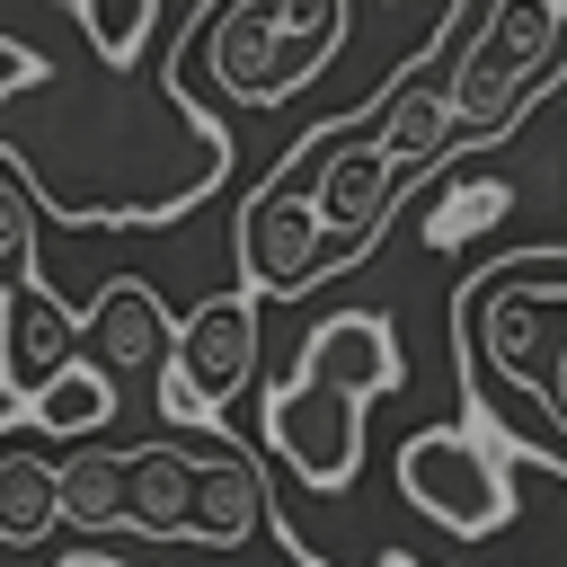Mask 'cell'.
I'll use <instances>...</instances> for the list:
<instances>
[{
  "label": "cell",
  "mask_w": 567,
  "mask_h": 567,
  "mask_svg": "<svg viewBox=\"0 0 567 567\" xmlns=\"http://www.w3.org/2000/svg\"><path fill=\"white\" fill-rule=\"evenodd\" d=\"M124 514H133L124 452H80V461H62V523H80V532H124Z\"/></svg>",
  "instance_id": "7c38bea8"
},
{
  "label": "cell",
  "mask_w": 567,
  "mask_h": 567,
  "mask_svg": "<svg viewBox=\"0 0 567 567\" xmlns=\"http://www.w3.org/2000/svg\"><path fill=\"white\" fill-rule=\"evenodd\" d=\"M257 514H266V478H257V461H239V452L213 434V461H204V478H195V540L239 549V540L257 532Z\"/></svg>",
  "instance_id": "30bf717a"
},
{
  "label": "cell",
  "mask_w": 567,
  "mask_h": 567,
  "mask_svg": "<svg viewBox=\"0 0 567 567\" xmlns=\"http://www.w3.org/2000/svg\"><path fill=\"white\" fill-rule=\"evenodd\" d=\"M505 204H514V186H505L496 168H470V177L443 168V177H434V204H425V248H461V239H470L487 213H505Z\"/></svg>",
  "instance_id": "4fadbf2b"
},
{
  "label": "cell",
  "mask_w": 567,
  "mask_h": 567,
  "mask_svg": "<svg viewBox=\"0 0 567 567\" xmlns=\"http://www.w3.org/2000/svg\"><path fill=\"white\" fill-rule=\"evenodd\" d=\"M248 372H257V301L248 292H213V301H195L177 319V354L159 372V416L221 434V408H230V390Z\"/></svg>",
  "instance_id": "5b68a950"
},
{
  "label": "cell",
  "mask_w": 567,
  "mask_h": 567,
  "mask_svg": "<svg viewBox=\"0 0 567 567\" xmlns=\"http://www.w3.org/2000/svg\"><path fill=\"white\" fill-rule=\"evenodd\" d=\"M0 159L27 177V195L53 221L159 230V221H186L230 177V133L221 115L195 106L177 62L168 71L106 62L89 35H71V62L0 71Z\"/></svg>",
  "instance_id": "6da1fadb"
},
{
  "label": "cell",
  "mask_w": 567,
  "mask_h": 567,
  "mask_svg": "<svg viewBox=\"0 0 567 567\" xmlns=\"http://www.w3.org/2000/svg\"><path fill=\"white\" fill-rule=\"evenodd\" d=\"M27 425H35V434H62V443H71V434H97V425H115V381L80 354V363L27 408Z\"/></svg>",
  "instance_id": "5bb4252c"
},
{
  "label": "cell",
  "mask_w": 567,
  "mask_h": 567,
  "mask_svg": "<svg viewBox=\"0 0 567 567\" xmlns=\"http://www.w3.org/2000/svg\"><path fill=\"white\" fill-rule=\"evenodd\" d=\"M53 567H124V558H106V549H71V558H53Z\"/></svg>",
  "instance_id": "e0dca14e"
},
{
  "label": "cell",
  "mask_w": 567,
  "mask_h": 567,
  "mask_svg": "<svg viewBox=\"0 0 567 567\" xmlns=\"http://www.w3.org/2000/svg\"><path fill=\"white\" fill-rule=\"evenodd\" d=\"M399 381H408L399 328L381 310H337L301 337V363L266 390L257 434L310 496H346L354 470H363V408Z\"/></svg>",
  "instance_id": "7a4b0ae2"
},
{
  "label": "cell",
  "mask_w": 567,
  "mask_h": 567,
  "mask_svg": "<svg viewBox=\"0 0 567 567\" xmlns=\"http://www.w3.org/2000/svg\"><path fill=\"white\" fill-rule=\"evenodd\" d=\"M381 567H425V558H408V549H381Z\"/></svg>",
  "instance_id": "ac0fdd59"
},
{
  "label": "cell",
  "mask_w": 567,
  "mask_h": 567,
  "mask_svg": "<svg viewBox=\"0 0 567 567\" xmlns=\"http://www.w3.org/2000/svg\"><path fill=\"white\" fill-rule=\"evenodd\" d=\"M346 35H354V9L346 0H239V9L213 18V44L204 53H213V80L230 97L275 106V97L310 89L337 62Z\"/></svg>",
  "instance_id": "3957f363"
},
{
  "label": "cell",
  "mask_w": 567,
  "mask_h": 567,
  "mask_svg": "<svg viewBox=\"0 0 567 567\" xmlns=\"http://www.w3.org/2000/svg\"><path fill=\"white\" fill-rule=\"evenodd\" d=\"M18 416V399H9V284H0V425Z\"/></svg>",
  "instance_id": "2e32d148"
},
{
  "label": "cell",
  "mask_w": 567,
  "mask_h": 567,
  "mask_svg": "<svg viewBox=\"0 0 567 567\" xmlns=\"http://www.w3.org/2000/svg\"><path fill=\"white\" fill-rule=\"evenodd\" d=\"M80 346H89V363L124 390V381H142V372H168L177 319L159 310V292H151L142 275H115V284L97 292V310L80 319Z\"/></svg>",
  "instance_id": "52a82bcc"
},
{
  "label": "cell",
  "mask_w": 567,
  "mask_h": 567,
  "mask_svg": "<svg viewBox=\"0 0 567 567\" xmlns=\"http://www.w3.org/2000/svg\"><path fill=\"white\" fill-rule=\"evenodd\" d=\"M80 363V310H62L44 284H9V399L35 408Z\"/></svg>",
  "instance_id": "ba28073f"
},
{
  "label": "cell",
  "mask_w": 567,
  "mask_h": 567,
  "mask_svg": "<svg viewBox=\"0 0 567 567\" xmlns=\"http://www.w3.org/2000/svg\"><path fill=\"white\" fill-rule=\"evenodd\" d=\"M62 523V470L35 452H0V549H35Z\"/></svg>",
  "instance_id": "8fae6325"
},
{
  "label": "cell",
  "mask_w": 567,
  "mask_h": 567,
  "mask_svg": "<svg viewBox=\"0 0 567 567\" xmlns=\"http://www.w3.org/2000/svg\"><path fill=\"white\" fill-rule=\"evenodd\" d=\"M319 248H328L319 177L275 168V177L248 195V213H239V292H248V301H292V292H310Z\"/></svg>",
  "instance_id": "8992f818"
},
{
  "label": "cell",
  "mask_w": 567,
  "mask_h": 567,
  "mask_svg": "<svg viewBox=\"0 0 567 567\" xmlns=\"http://www.w3.org/2000/svg\"><path fill=\"white\" fill-rule=\"evenodd\" d=\"M124 478H133V532H151V540H195V478H204V461L195 452H177V443H142V452H124Z\"/></svg>",
  "instance_id": "9c48e42d"
},
{
  "label": "cell",
  "mask_w": 567,
  "mask_h": 567,
  "mask_svg": "<svg viewBox=\"0 0 567 567\" xmlns=\"http://www.w3.org/2000/svg\"><path fill=\"white\" fill-rule=\"evenodd\" d=\"M0 275L9 284H35V195L0 177Z\"/></svg>",
  "instance_id": "9a60e30c"
},
{
  "label": "cell",
  "mask_w": 567,
  "mask_h": 567,
  "mask_svg": "<svg viewBox=\"0 0 567 567\" xmlns=\"http://www.w3.org/2000/svg\"><path fill=\"white\" fill-rule=\"evenodd\" d=\"M399 496L452 540H487L514 523V443L487 425H416L399 443Z\"/></svg>",
  "instance_id": "277c9868"
}]
</instances>
